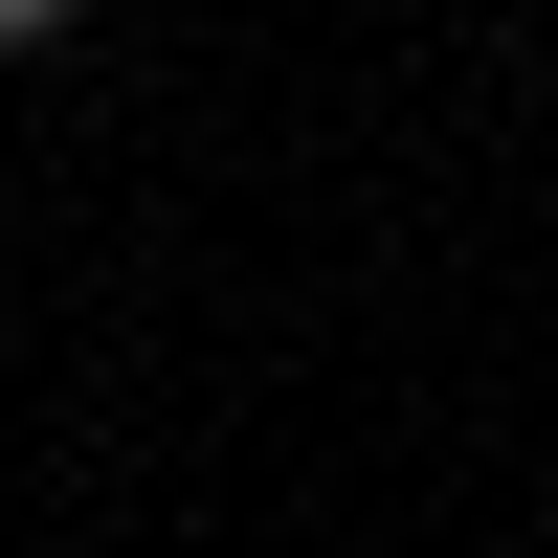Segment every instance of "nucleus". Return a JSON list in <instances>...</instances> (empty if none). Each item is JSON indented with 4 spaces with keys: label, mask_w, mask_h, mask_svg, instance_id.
Segmentation results:
<instances>
[{
    "label": "nucleus",
    "mask_w": 558,
    "mask_h": 558,
    "mask_svg": "<svg viewBox=\"0 0 558 558\" xmlns=\"http://www.w3.org/2000/svg\"><path fill=\"white\" fill-rule=\"evenodd\" d=\"M89 23V0H0V68H45V45H68Z\"/></svg>",
    "instance_id": "obj_1"
}]
</instances>
